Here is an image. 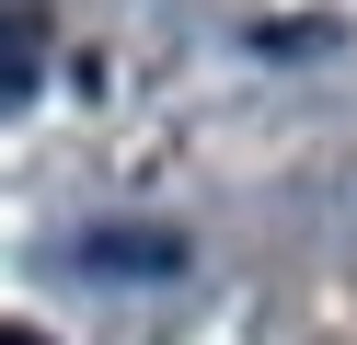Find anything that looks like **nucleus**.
I'll return each mask as SVG.
<instances>
[{
  "label": "nucleus",
  "instance_id": "nucleus-1",
  "mask_svg": "<svg viewBox=\"0 0 357 345\" xmlns=\"http://www.w3.org/2000/svg\"><path fill=\"white\" fill-rule=\"evenodd\" d=\"M0 345H35V334H0Z\"/></svg>",
  "mask_w": 357,
  "mask_h": 345
}]
</instances>
